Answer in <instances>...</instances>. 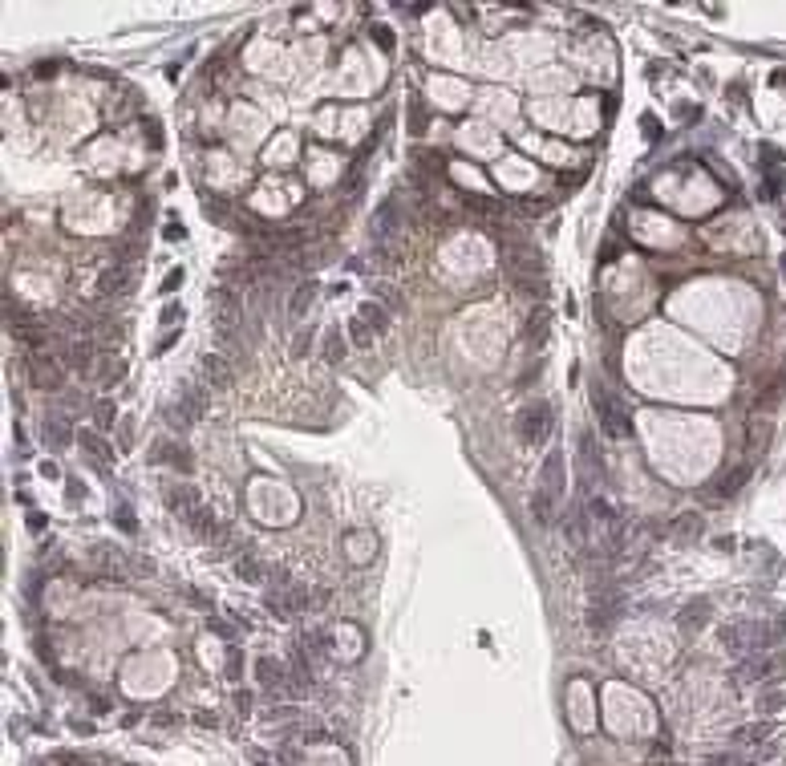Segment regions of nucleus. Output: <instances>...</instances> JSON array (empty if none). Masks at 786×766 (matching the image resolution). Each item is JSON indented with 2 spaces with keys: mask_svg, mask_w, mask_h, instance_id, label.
Returning a JSON list of instances; mask_svg holds the SVG:
<instances>
[{
  "mask_svg": "<svg viewBox=\"0 0 786 766\" xmlns=\"http://www.w3.org/2000/svg\"><path fill=\"white\" fill-rule=\"evenodd\" d=\"M778 82H786V73H778Z\"/></svg>",
  "mask_w": 786,
  "mask_h": 766,
  "instance_id": "c9c22d12",
  "label": "nucleus"
},
{
  "mask_svg": "<svg viewBox=\"0 0 786 766\" xmlns=\"http://www.w3.org/2000/svg\"><path fill=\"white\" fill-rule=\"evenodd\" d=\"M349 337H353V345H365V349H369L377 333H373V328H369V324H365V320L357 316V320H353V324H349Z\"/></svg>",
  "mask_w": 786,
  "mask_h": 766,
  "instance_id": "bb28decb",
  "label": "nucleus"
},
{
  "mask_svg": "<svg viewBox=\"0 0 786 766\" xmlns=\"http://www.w3.org/2000/svg\"><path fill=\"white\" fill-rule=\"evenodd\" d=\"M673 540H681V543H689V540H698L701 536V515L698 511H681L677 519H673Z\"/></svg>",
  "mask_w": 786,
  "mask_h": 766,
  "instance_id": "dca6fc26",
  "label": "nucleus"
},
{
  "mask_svg": "<svg viewBox=\"0 0 786 766\" xmlns=\"http://www.w3.org/2000/svg\"><path fill=\"white\" fill-rule=\"evenodd\" d=\"M199 373H203V385H207V390H227L231 377H235L231 361L219 357V353H207V357L199 361Z\"/></svg>",
  "mask_w": 786,
  "mask_h": 766,
  "instance_id": "9d476101",
  "label": "nucleus"
},
{
  "mask_svg": "<svg viewBox=\"0 0 786 766\" xmlns=\"http://www.w3.org/2000/svg\"><path fill=\"white\" fill-rule=\"evenodd\" d=\"M560 511H564V451H551L539 466V483L531 491V515L535 523L551 527L560 523Z\"/></svg>",
  "mask_w": 786,
  "mask_h": 766,
  "instance_id": "f257e3e1",
  "label": "nucleus"
},
{
  "mask_svg": "<svg viewBox=\"0 0 786 766\" xmlns=\"http://www.w3.org/2000/svg\"><path fill=\"white\" fill-rule=\"evenodd\" d=\"M397 224H401V215H397V199H385V203L377 207V215H373V227H369V231H373V243H377V248H390Z\"/></svg>",
  "mask_w": 786,
  "mask_h": 766,
  "instance_id": "1a4fd4ad",
  "label": "nucleus"
},
{
  "mask_svg": "<svg viewBox=\"0 0 786 766\" xmlns=\"http://www.w3.org/2000/svg\"><path fill=\"white\" fill-rule=\"evenodd\" d=\"M93 560H97V568H102L106 576H110V572L118 576V572L126 568V555H122L118 547H97V551H93Z\"/></svg>",
  "mask_w": 786,
  "mask_h": 766,
  "instance_id": "aec40b11",
  "label": "nucleus"
},
{
  "mask_svg": "<svg viewBox=\"0 0 786 766\" xmlns=\"http://www.w3.org/2000/svg\"><path fill=\"white\" fill-rule=\"evenodd\" d=\"M178 316H182V309H178V304H175V309H163V320H178Z\"/></svg>",
  "mask_w": 786,
  "mask_h": 766,
  "instance_id": "f704fd0d",
  "label": "nucleus"
},
{
  "mask_svg": "<svg viewBox=\"0 0 786 766\" xmlns=\"http://www.w3.org/2000/svg\"><path fill=\"white\" fill-rule=\"evenodd\" d=\"M361 320H365L373 333H385V328H390V316H385V309H381V304H369V300L361 304Z\"/></svg>",
  "mask_w": 786,
  "mask_h": 766,
  "instance_id": "5701e85b",
  "label": "nucleus"
},
{
  "mask_svg": "<svg viewBox=\"0 0 786 766\" xmlns=\"http://www.w3.org/2000/svg\"><path fill=\"white\" fill-rule=\"evenodd\" d=\"M178 284H182V272H171V276H167V284H163V288H167V292H171V288H178Z\"/></svg>",
  "mask_w": 786,
  "mask_h": 766,
  "instance_id": "2f4dec72",
  "label": "nucleus"
},
{
  "mask_svg": "<svg viewBox=\"0 0 786 766\" xmlns=\"http://www.w3.org/2000/svg\"><path fill=\"white\" fill-rule=\"evenodd\" d=\"M778 710H786V689H770V693L758 697V714H762V718H766V714H778Z\"/></svg>",
  "mask_w": 786,
  "mask_h": 766,
  "instance_id": "393cba45",
  "label": "nucleus"
},
{
  "mask_svg": "<svg viewBox=\"0 0 786 766\" xmlns=\"http://www.w3.org/2000/svg\"><path fill=\"white\" fill-rule=\"evenodd\" d=\"M564 536H568L571 551H588L592 547V519H588V503H571L564 511Z\"/></svg>",
  "mask_w": 786,
  "mask_h": 766,
  "instance_id": "423d86ee",
  "label": "nucleus"
},
{
  "mask_svg": "<svg viewBox=\"0 0 786 766\" xmlns=\"http://www.w3.org/2000/svg\"><path fill=\"white\" fill-rule=\"evenodd\" d=\"M705 621H709V604H705V600H693V604L681 612V629H701Z\"/></svg>",
  "mask_w": 786,
  "mask_h": 766,
  "instance_id": "b1692460",
  "label": "nucleus"
},
{
  "mask_svg": "<svg viewBox=\"0 0 786 766\" xmlns=\"http://www.w3.org/2000/svg\"><path fill=\"white\" fill-rule=\"evenodd\" d=\"M211 629H215V632H219V636H227V641H231V636H235V632H231V629H227V625H223V621H211Z\"/></svg>",
  "mask_w": 786,
  "mask_h": 766,
  "instance_id": "72a5a7b5",
  "label": "nucleus"
},
{
  "mask_svg": "<svg viewBox=\"0 0 786 766\" xmlns=\"http://www.w3.org/2000/svg\"><path fill=\"white\" fill-rule=\"evenodd\" d=\"M341 357H345V333H341V328H329V333H324V361L337 365Z\"/></svg>",
  "mask_w": 786,
  "mask_h": 766,
  "instance_id": "4be33fe9",
  "label": "nucleus"
},
{
  "mask_svg": "<svg viewBox=\"0 0 786 766\" xmlns=\"http://www.w3.org/2000/svg\"><path fill=\"white\" fill-rule=\"evenodd\" d=\"M377 41H381L385 49H393V33H390V29H377Z\"/></svg>",
  "mask_w": 786,
  "mask_h": 766,
  "instance_id": "473e14b6",
  "label": "nucleus"
},
{
  "mask_svg": "<svg viewBox=\"0 0 786 766\" xmlns=\"http://www.w3.org/2000/svg\"><path fill=\"white\" fill-rule=\"evenodd\" d=\"M592 406H596V422H600V430H604L608 438L624 442V438L632 434V418H628V409L620 406L608 390H592Z\"/></svg>",
  "mask_w": 786,
  "mask_h": 766,
  "instance_id": "20e7f679",
  "label": "nucleus"
},
{
  "mask_svg": "<svg viewBox=\"0 0 786 766\" xmlns=\"http://www.w3.org/2000/svg\"><path fill=\"white\" fill-rule=\"evenodd\" d=\"M25 369H29V381L37 385V390H61L65 385V361L57 357V353H45V349H33L29 357H25Z\"/></svg>",
  "mask_w": 786,
  "mask_h": 766,
  "instance_id": "39448f33",
  "label": "nucleus"
},
{
  "mask_svg": "<svg viewBox=\"0 0 786 766\" xmlns=\"http://www.w3.org/2000/svg\"><path fill=\"white\" fill-rule=\"evenodd\" d=\"M312 300H316V280H308V276H305V280L296 284L292 300H288V316H292V320H300V316L308 313V304H312Z\"/></svg>",
  "mask_w": 786,
  "mask_h": 766,
  "instance_id": "4468645a",
  "label": "nucleus"
},
{
  "mask_svg": "<svg viewBox=\"0 0 786 766\" xmlns=\"http://www.w3.org/2000/svg\"><path fill=\"white\" fill-rule=\"evenodd\" d=\"M126 280H130V268H126V264H118V268H106V272H102V284H97V288H102V292H122V288H126Z\"/></svg>",
  "mask_w": 786,
  "mask_h": 766,
  "instance_id": "412c9836",
  "label": "nucleus"
},
{
  "mask_svg": "<svg viewBox=\"0 0 786 766\" xmlns=\"http://www.w3.org/2000/svg\"><path fill=\"white\" fill-rule=\"evenodd\" d=\"M41 438L53 446V451H65V446L73 442V426H69V418H65V414H45Z\"/></svg>",
  "mask_w": 786,
  "mask_h": 766,
  "instance_id": "9b49d317",
  "label": "nucleus"
},
{
  "mask_svg": "<svg viewBox=\"0 0 786 766\" xmlns=\"http://www.w3.org/2000/svg\"><path fill=\"white\" fill-rule=\"evenodd\" d=\"M199 409H203L199 390H182V398L167 409V422H171L175 430H187V426H195V422H199Z\"/></svg>",
  "mask_w": 786,
  "mask_h": 766,
  "instance_id": "6e6552de",
  "label": "nucleus"
},
{
  "mask_svg": "<svg viewBox=\"0 0 786 766\" xmlns=\"http://www.w3.org/2000/svg\"><path fill=\"white\" fill-rule=\"evenodd\" d=\"M770 734H774V726L762 718V721H754V726H742V730H734V742H742V746H762V742H770Z\"/></svg>",
  "mask_w": 786,
  "mask_h": 766,
  "instance_id": "2eb2a0df",
  "label": "nucleus"
},
{
  "mask_svg": "<svg viewBox=\"0 0 786 766\" xmlns=\"http://www.w3.org/2000/svg\"><path fill=\"white\" fill-rule=\"evenodd\" d=\"M308 349H312V328H305V333L292 337V357H305Z\"/></svg>",
  "mask_w": 786,
  "mask_h": 766,
  "instance_id": "c756f323",
  "label": "nucleus"
},
{
  "mask_svg": "<svg viewBox=\"0 0 786 766\" xmlns=\"http://www.w3.org/2000/svg\"><path fill=\"white\" fill-rule=\"evenodd\" d=\"M78 446H82V451H86L89 458H93V462H102V466L110 462V451H106V442H102V438H97L93 430H82V434H78Z\"/></svg>",
  "mask_w": 786,
  "mask_h": 766,
  "instance_id": "6ab92c4d",
  "label": "nucleus"
},
{
  "mask_svg": "<svg viewBox=\"0 0 786 766\" xmlns=\"http://www.w3.org/2000/svg\"><path fill=\"white\" fill-rule=\"evenodd\" d=\"M167 507L175 511L178 519H187L195 507H203V499H199V491H191V487H167Z\"/></svg>",
  "mask_w": 786,
  "mask_h": 766,
  "instance_id": "f8f14e48",
  "label": "nucleus"
},
{
  "mask_svg": "<svg viewBox=\"0 0 786 766\" xmlns=\"http://www.w3.org/2000/svg\"><path fill=\"white\" fill-rule=\"evenodd\" d=\"M256 681H260L263 693H288V689H292V673H288L276 657H260V661H256Z\"/></svg>",
  "mask_w": 786,
  "mask_h": 766,
  "instance_id": "0eeeda50",
  "label": "nucleus"
},
{
  "mask_svg": "<svg viewBox=\"0 0 786 766\" xmlns=\"http://www.w3.org/2000/svg\"><path fill=\"white\" fill-rule=\"evenodd\" d=\"M267 612H276L280 621H296L308 612V588H300L288 572H276L267 584Z\"/></svg>",
  "mask_w": 786,
  "mask_h": 766,
  "instance_id": "f03ea898",
  "label": "nucleus"
},
{
  "mask_svg": "<svg viewBox=\"0 0 786 766\" xmlns=\"http://www.w3.org/2000/svg\"><path fill=\"white\" fill-rule=\"evenodd\" d=\"M97 373H102L97 381H106V385H114V381L122 377V365H118V361H102V369H97Z\"/></svg>",
  "mask_w": 786,
  "mask_h": 766,
  "instance_id": "c85d7f7f",
  "label": "nucleus"
},
{
  "mask_svg": "<svg viewBox=\"0 0 786 766\" xmlns=\"http://www.w3.org/2000/svg\"><path fill=\"white\" fill-rule=\"evenodd\" d=\"M114 418H118V414H114V402H97V406H93V422H97L102 430H110Z\"/></svg>",
  "mask_w": 786,
  "mask_h": 766,
  "instance_id": "cd10ccee",
  "label": "nucleus"
},
{
  "mask_svg": "<svg viewBox=\"0 0 786 766\" xmlns=\"http://www.w3.org/2000/svg\"><path fill=\"white\" fill-rule=\"evenodd\" d=\"M61 361H65V369H78V373H86L89 361H93V345H89V341H65V349H61Z\"/></svg>",
  "mask_w": 786,
  "mask_h": 766,
  "instance_id": "ddd939ff",
  "label": "nucleus"
},
{
  "mask_svg": "<svg viewBox=\"0 0 786 766\" xmlns=\"http://www.w3.org/2000/svg\"><path fill=\"white\" fill-rule=\"evenodd\" d=\"M551 426H556V409L551 402H527L515 414V438L523 446H543L551 438Z\"/></svg>",
  "mask_w": 786,
  "mask_h": 766,
  "instance_id": "7ed1b4c3",
  "label": "nucleus"
},
{
  "mask_svg": "<svg viewBox=\"0 0 786 766\" xmlns=\"http://www.w3.org/2000/svg\"><path fill=\"white\" fill-rule=\"evenodd\" d=\"M8 333H12V341H21V345H33V349H41L45 341H49V333H45L41 324H8Z\"/></svg>",
  "mask_w": 786,
  "mask_h": 766,
  "instance_id": "f3484780",
  "label": "nucleus"
},
{
  "mask_svg": "<svg viewBox=\"0 0 786 766\" xmlns=\"http://www.w3.org/2000/svg\"><path fill=\"white\" fill-rule=\"evenodd\" d=\"M235 572H239V576H243L248 584H260V580H263V568H260V560H252V555H243V560L235 564Z\"/></svg>",
  "mask_w": 786,
  "mask_h": 766,
  "instance_id": "a878e982",
  "label": "nucleus"
},
{
  "mask_svg": "<svg viewBox=\"0 0 786 766\" xmlns=\"http://www.w3.org/2000/svg\"><path fill=\"white\" fill-rule=\"evenodd\" d=\"M154 458H158V462H171L178 470H191V454H187L182 442H163V446L154 451Z\"/></svg>",
  "mask_w": 786,
  "mask_h": 766,
  "instance_id": "a211bd4d",
  "label": "nucleus"
},
{
  "mask_svg": "<svg viewBox=\"0 0 786 766\" xmlns=\"http://www.w3.org/2000/svg\"><path fill=\"white\" fill-rule=\"evenodd\" d=\"M746 479H750V470L742 466V470H734V479H730V483H717V491H722V495H734V491L742 487Z\"/></svg>",
  "mask_w": 786,
  "mask_h": 766,
  "instance_id": "7c9ffc66",
  "label": "nucleus"
}]
</instances>
